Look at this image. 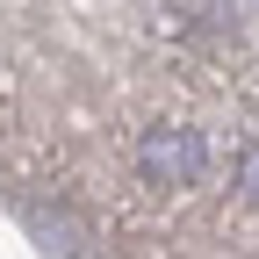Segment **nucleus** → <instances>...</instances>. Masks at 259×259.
Returning a JSON list of instances; mask_svg holds the SVG:
<instances>
[{"label": "nucleus", "mask_w": 259, "mask_h": 259, "mask_svg": "<svg viewBox=\"0 0 259 259\" xmlns=\"http://www.w3.org/2000/svg\"><path fill=\"white\" fill-rule=\"evenodd\" d=\"M137 173L151 187H194V180H202V137L180 130V122L144 130V137H137Z\"/></svg>", "instance_id": "obj_1"}, {"label": "nucleus", "mask_w": 259, "mask_h": 259, "mask_svg": "<svg viewBox=\"0 0 259 259\" xmlns=\"http://www.w3.org/2000/svg\"><path fill=\"white\" fill-rule=\"evenodd\" d=\"M238 187H245V202H259V137H252L245 158H238Z\"/></svg>", "instance_id": "obj_2"}]
</instances>
